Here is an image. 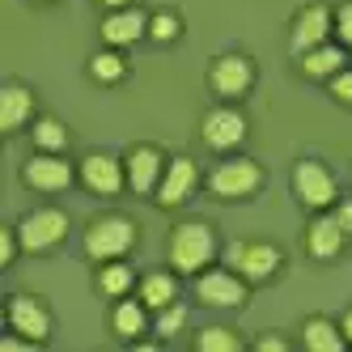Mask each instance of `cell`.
<instances>
[{"instance_id":"3957f363","label":"cell","mask_w":352,"mask_h":352,"mask_svg":"<svg viewBox=\"0 0 352 352\" xmlns=\"http://www.w3.org/2000/svg\"><path fill=\"white\" fill-rule=\"evenodd\" d=\"M132 246H136V225H132L128 217L111 212V217H98V221H89V230H85V255H89L94 263L123 259Z\"/></svg>"},{"instance_id":"5b68a950","label":"cell","mask_w":352,"mask_h":352,"mask_svg":"<svg viewBox=\"0 0 352 352\" xmlns=\"http://www.w3.org/2000/svg\"><path fill=\"white\" fill-rule=\"evenodd\" d=\"M246 285L250 280L238 276L234 267H204L195 276V297L204 301V306H212V310H238V306H246V297H250Z\"/></svg>"},{"instance_id":"484cf974","label":"cell","mask_w":352,"mask_h":352,"mask_svg":"<svg viewBox=\"0 0 352 352\" xmlns=\"http://www.w3.org/2000/svg\"><path fill=\"white\" fill-rule=\"evenodd\" d=\"M195 348L199 352H238L242 340H238V331H230V327H204V331L195 336Z\"/></svg>"},{"instance_id":"44dd1931","label":"cell","mask_w":352,"mask_h":352,"mask_svg":"<svg viewBox=\"0 0 352 352\" xmlns=\"http://www.w3.org/2000/svg\"><path fill=\"white\" fill-rule=\"evenodd\" d=\"M140 280H136V272L123 263V259H107V263H98V276H94V289L102 293V297H111V301H119V297H128L132 289H136Z\"/></svg>"},{"instance_id":"d590c367","label":"cell","mask_w":352,"mask_h":352,"mask_svg":"<svg viewBox=\"0 0 352 352\" xmlns=\"http://www.w3.org/2000/svg\"><path fill=\"white\" fill-rule=\"evenodd\" d=\"M34 5H47V0H34Z\"/></svg>"},{"instance_id":"cb8c5ba5","label":"cell","mask_w":352,"mask_h":352,"mask_svg":"<svg viewBox=\"0 0 352 352\" xmlns=\"http://www.w3.org/2000/svg\"><path fill=\"white\" fill-rule=\"evenodd\" d=\"M89 77L98 85H119L128 77V60L119 56V47H102L98 56H89Z\"/></svg>"},{"instance_id":"603a6c76","label":"cell","mask_w":352,"mask_h":352,"mask_svg":"<svg viewBox=\"0 0 352 352\" xmlns=\"http://www.w3.org/2000/svg\"><path fill=\"white\" fill-rule=\"evenodd\" d=\"M301 344H306V352H340L348 340H344V331H340L331 318L314 314V318L301 322Z\"/></svg>"},{"instance_id":"6da1fadb","label":"cell","mask_w":352,"mask_h":352,"mask_svg":"<svg viewBox=\"0 0 352 352\" xmlns=\"http://www.w3.org/2000/svg\"><path fill=\"white\" fill-rule=\"evenodd\" d=\"M166 255H170V267L179 276H199L217 259V230L208 221H179L170 230Z\"/></svg>"},{"instance_id":"4dcf8cb0","label":"cell","mask_w":352,"mask_h":352,"mask_svg":"<svg viewBox=\"0 0 352 352\" xmlns=\"http://www.w3.org/2000/svg\"><path fill=\"white\" fill-rule=\"evenodd\" d=\"M336 38H340L344 47H352V0L336 9Z\"/></svg>"},{"instance_id":"836d02e7","label":"cell","mask_w":352,"mask_h":352,"mask_svg":"<svg viewBox=\"0 0 352 352\" xmlns=\"http://www.w3.org/2000/svg\"><path fill=\"white\" fill-rule=\"evenodd\" d=\"M340 331H344V340H348V344H352V310H348V314H344V318H340Z\"/></svg>"},{"instance_id":"d6a6232c","label":"cell","mask_w":352,"mask_h":352,"mask_svg":"<svg viewBox=\"0 0 352 352\" xmlns=\"http://www.w3.org/2000/svg\"><path fill=\"white\" fill-rule=\"evenodd\" d=\"M336 217H340V225H344V230L352 234V199H340V204H336Z\"/></svg>"},{"instance_id":"7c38bea8","label":"cell","mask_w":352,"mask_h":352,"mask_svg":"<svg viewBox=\"0 0 352 352\" xmlns=\"http://www.w3.org/2000/svg\"><path fill=\"white\" fill-rule=\"evenodd\" d=\"M331 34H336V9L306 5V9H297L293 26H289V47H293V56H301V52H310V47L327 43Z\"/></svg>"},{"instance_id":"83f0119b","label":"cell","mask_w":352,"mask_h":352,"mask_svg":"<svg viewBox=\"0 0 352 352\" xmlns=\"http://www.w3.org/2000/svg\"><path fill=\"white\" fill-rule=\"evenodd\" d=\"M179 34H183V17H179V13L162 9V13L148 17V38H153V43H174Z\"/></svg>"},{"instance_id":"277c9868","label":"cell","mask_w":352,"mask_h":352,"mask_svg":"<svg viewBox=\"0 0 352 352\" xmlns=\"http://www.w3.org/2000/svg\"><path fill=\"white\" fill-rule=\"evenodd\" d=\"M263 187V166L250 157H225L208 170V191L217 199H246Z\"/></svg>"},{"instance_id":"8fae6325","label":"cell","mask_w":352,"mask_h":352,"mask_svg":"<svg viewBox=\"0 0 352 352\" xmlns=\"http://www.w3.org/2000/svg\"><path fill=\"white\" fill-rule=\"evenodd\" d=\"M5 327L17 336H26L34 344H43L52 336V310H47V301L30 297V293H13L5 301Z\"/></svg>"},{"instance_id":"ac0fdd59","label":"cell","mask_w":352,"mask_h":352,"mask_svg":"<svg viewBox=\"0 0 352 352\" xmlns=\"http://www.w3.org/2000/svg\"><path fill=\"white\" fill-rule=\"evenodd\" d=\"M34 115V94L21 81H5L0 85V132H17L26 128Z\"/></svg>"},{"instance_id":"ba28073f","label":"cell","mask_w":352,"mask_h":352,"mask_svg":"<svg viewBox=\"0 0 352 352\" xmlns=\"http://www.w3.org/2000/svg\"><path fill=\"white\" fill-rule=\"evenodd\" d=\"M208 85L217 98H225V102H238V98L250 94V85H255V64H250L242 52H225L208 64Z\"/></svg>"},{"instance_id":"d4e9b609","label":"cell","mask_w":352,"mask_h":352,"mask_svg":"<svg viewBox=\"0 0 352 352\" xmlns=\"http://www.w3.org/2000/svg\"><path fill=\"white\" fill-rule=\"evenodd\" d=\"M34 148H43V153H64L68 148V128L56 115L34 119Z\"/></svg>"},{"instance_id":"9c48e42d","label":"cell","mask_w":352,"mask_h":352,"mask_svg":"<svg viewBox=\"0 0 352 352\" xmlns=\"http://www.w3.org/2000/svg\"><path fill=\"white\" fill-rule=\"evenodd\" d=\"M81 170H72V162L64 153H38L21 166V183H26L30 191H43V195H56V191H68L72 179H77Z\"/></svg>"},{"instance_id":"d6986e66","label":"cell","mask_w":352,"mask_h":352,"mask_svg":"<svg viewBox=\"0 0 352 352\" xmlns=\"http://www.w3.org/2000/svg\"><path fill=\"white\" fill-rule=\"evenodd\" d=\"M344 64H348L344 43H318V47H310V52H301V56H297V68L306 72L310 81H331Z\"/></svg>"},{"instance_id":"5bb4252c","label":"cell","mask_w":352,"mask_h":352,"mask_svg":"<svg viewBox=\"0 0 352 352\" xmlns=\"http://www.w3.org/2000/svg\"><path fill=\"white\" fill-rule=\"evenodd\" d=\"M195 187H199V166L191 157H170L153 199H157L162 208H179V204H187V199H191Z\"/></svg>"},{"instance_id":"ffe728a7","label":"cell","mask_w":352,"mask_h":352,"mask_svg":"<svg viewBox=\"0 0 352 352\" xmlns=\"http://www.w3.org/2000/svg\"><path fill=\"white\" fill-rule=\"evenodd\" d=\"M111 327H115V336L119 340H140L148 327H153V318H148V306L140 297H119L115 301V310H111Z\"/></svg>"},{"instance_id":"1f68e13d","label":"cell","mask_w":352,"mask_h":352,"mask_svg":"<svg viewBox=\"0 0 352 352\" xmlns=\"http://www.w3.org/2000/svg\"><path fill=\"white\" fill-rule=\"evenodd\" d=\"M255 348H259V352H285V348H289V340H285V336H276V331H267V336H259V340H255Z\"/></svg>"},{"instance_id":"e575fe53","label":"cell","mask_w":352,"mask_h":352,"mask_svg":"<svg viewBox=\"0 0 352 352\" xmlns=\"http://www.w3.org/2000/svg\"><path fill=\"white\" fill-rule=\"evenodd\" d=\"M98 5H107V9H128L132 0H98Z\"/></svg>"},{"instance_id":"4fadbf2b","label":"cell","mask_w":352,"mask_h":352,"mask_svg":"<svg viewBox=\"0 0 352 352\" xmlns=\"http://www.w3.org/2000/svg\"><path fill=\"white\" fill-rule=\"evenodd\" d=\"M123 170H128V191L136 195H157V183L166 174V157L157 144H136L128 157H123Z\"/></svg>"},{"instance_id":"4316f807","label":"cell","mask_w":352,"mask_h":352,"mask_svg":"<svg viewBox=\"0 0 352 352\" xmlns=\"http://www.w3.org/2000/svg\"><path fill=\"white\" fill-rule=\"evenodd\" d=\"M183 327H187V306H183V301H170V306H162V310H157V318H153V331H157L162 340L179 336Z\"/></svg>"},{"instance_id":"2e32d148","label":"cell","mask_w":352,"mask_h":352,"mask_svg":"<svg viewBox=\"0 0 352 352\" xmlns=\"http://www.w3.org/2000/svg\"><path fill=\"white\" fill-rule=\"evenodd\" d=\"M148 34V13L128 5V9H111L102 17V43L107 47H132Z\"/></svg>"},{"instance_id":"7a4b0ae2","label":"cell","mask_w":352,"mask_h":352,"mask_svg":"<svg viewBox=\"0 0 352 352\" xmlns=\"http://www.w3.org/2000/svg\"><path fill=\"white\" fill-rule=\"evenodd\" d=\"M293 195H297L301 208L327 212L340 199V183L318 157H301V162H293Z\"/></svg>"},{"instance_id":"e0dca14e","label":"cell","mask_w":352,"mask_h":352,"mask_svg":"<svg viewBox=\"0 0 352 352\" xmlns=\"http://www.w3.org/2000/svg\"><path fill=\"white\" fill-rule=\"evenodd\" d=\"M344 238H348V230L340 225V217L331 212H318L310 225H306V250H310V259H318V263H327V259H336L340 250H344Z\"/></svg>"},{"instance_id":"8992f818","label":"cell","mask_w":352,"mask_h":352,"mask_svg":"<svg viewBox=\"0 0 352 352\" xmlns=\"http://www.w3.org/2000/svg\"><path fill=\"white\" fill-rule=\"evenodd\" d=\"M17 238H21V250L30 255H47L56 250L64 238H68V212L60 208H34L17 221Z\"/></svg>"},{"instance_id":"9a60e30c","label":"cell","mask_w":352,"mask_h":352,"mask_svg":"<svg viewBox=\"0 0 352 352\" xmlns=\"http://www.w3.org/2000/svg\"><path fill=\"white\" fill-rule=\"evenodd\" d=\"M81 183L94 195H119L123 187H128V170H123V162L111 157V153H89L81 162Z\"/></svg>"},{"instance_id":"f546056e","label":"cell","mask_w":352,"mask_h":352,"mask_svg":"<svg viewBox=\"0 0 352 352\" xmlns=\"http://www.w3.org/2000/svg\"><path fill=\"white\" fill-rule=\"evenodd\" d=\"M17 246H21V238H17V225H13V230L5 225V230H0V267H9V263L17 259Z\"/></svg>"},{"instance_id":"f1b7e54d","label":"cell","mask_w":352,"mask_h":352,"mask_svg":"<svg viewBox=\"0 0 352 352\" xmlns=\"http://www.w3.org/2000/svg\"><path fill=\"white\" fill-rule=\"evenodd\" d=\"M327 89H331V98L340 107H352V68H340L331 81H327Z\"/></svg>"},{"instance_id":"52a82bcc","label":"cell","mask_w":352,"mask_h":352,"mask_svg":"<svg viewBox=\"0 0 352 352\" xmlns=\"http://www.w3.org/2000/svg\"><path fill=\"white\" fill-rule=\"evenodd\" d=\"M225 263L238 276H246L250 285H259V280H272V276L285 267V255H280V246H272V242H234L225 250Z\"/></svg>"},{"instance_id":"30bf717a","label":"cell","mask_w":352,"mask_h":352,"mask_svg":"<svg viewBox=\"0 0 352 352\" xmlns=\"http://www.w3.org/2000/svg\"><path fill=\"white\" fill-rule=\"evenodd\" d=\"M250 123L238 107H212L204 115V123H199V140H204L212 153H234V148L246 140Z\"/></svg>"},{"instance_id":"7402d4cb","label":"cell","mask_w":352,"mask_h":352,"mask_svg":"<svg viewBox=\"0 0 352 352\" xmlns=\"http://www.w3.org/2000/svg\"><path fill=\"white\" fill-rule=\"evenodd\" d=\"M136 297H140L144 306L157 314L162 306H170V301H179V276H174V272H148V276H140Z\"/></svg>"}]
</instances>
